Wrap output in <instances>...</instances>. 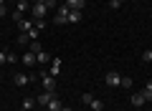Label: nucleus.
<instances>
[{
  "label": "nucleus",
  "mask_w": 152,
  "mask_h": 111,
  "mask_svg": "<svg viewBox=\"0 0 152 111\" xmlns=\"http://www.w3.org/2000/svg\"><path fill=\"white\" fill-rule=\"evenodd\" d=\"M91 99H94V94H81V101H84V104H91Z\"/></svg>",
  "instance_id": "nucleus-23"
},
{
  "label": "nucleus",
  "mask_w": 152,
  "mask_h": 111,
  "mask_svg": "<svg viewBox=\"0 0 152 111\" xmlns=\"http://www.w3.org/2000/svg\"><path fill=\"white\" fill-rule=\"evenodd\" d=\"M122 3H124V0H109V5H112V8H119Z\"/></svg>",
  "instance_id": "nucleus-25"
},
{
  "label": "nucleus",
  "mask_w": 152,
  "mask_h": 111,
  "mask_svg": "<svg viewBox=\"0 0 152 111\" xmlns=\"http://www.w3.org/2000/svg\"><path fill=\"white\" fill-rule=\"evenodd\" d=\"M41 51H43V48H41V43H38V41H31V53H36V56H38Z\"/></svg>",
  "instance_id": "nucleus-20"
},
{
  "label": "nucleus",
  "mask_w": 152,
  "mask_h": 111,
  "mask_svg": "<svg viewBox=\"0 0 152 111\" xmlns=\"http://www.w3.org/2000/svg\"><path fill=\"white\" fill-rule=\"evenodd\" d=\"M64 5H66V8H71V10H84V5H86V0H66Z\"/></svg>",
  "instance_id": "nucleus-8"
},
{
  "label": "nucleus",
  "mask_w": 152,
  "mask_h": 111,
  "mask_svg": "<svg viewBox=\"0 0 152 111\" xmlns=\"http://www.w3.org/2000/svg\"><path fill=\"white\" fill-rule=\"evenodd\" d=\"M36 3H46V5H48V3H51V0H36Z\"/></svg>",
  "instance_id": "nucleus-27"
},
{
  "label": "nucleus",
  "mask_w": 152,
  "mask_h": 111,
  "mask_svg": "<svg viewBox=\"0 0 152 111\" xmlns=\"http://www.w3.org/2000/svg\"><path fill=\"white\" fill-rule=\"evenodd\" d=\"M36 58H38V63H48V61H51V56H48L46 51H41V53L36 56Z\"/></svg>",
  "instance_id": "nucleus-17"
},
{
  "label": "nucleus",
  "mask_w": 152,
  "mask_h": 111,
  "mask_svg": "<svg viewBox=\"0 0 152 111\" xmlns=\"http://www.w3.org/2000/svg\"><path fill=\"white\" fill-rule=\"evenodd\" d=\"M0 5H5V3H3V0H0Z\"/></svg>",
  "instance_id": "nucleus-29"
},
{
  "label": "nucleus",
  "mask_w": 152,
  "mask_h": 111,
  "mask_svg": "<svg viewBox=\"0 0 152 111\" xmlns=\"http://www.w3.org/2000/svg\"><path fill=\"white\" fill-rule=\"evenodd\" d=\"M89 109H91V111H102V109H104V101H102V99H91Z\"/></svg>",
  "instance_id": "nucleus-15"
},
{
  "label": "nucleus",
  "mask_w": 152,
  "mask_h": 111,
  "mask_svg": "<svg viewBox=\"0 0 152 111\" xmlns=\"http://www.w3.org/2000/svg\"><path fill=\"white\" fill-rule=\"evenodd\" d=\"M53 96H56V94H51V91H43V94H38V96H36V101H38V104H41V106L46 109V106H48V101L53 99Z\"/></svg>",
  "instance_id": "nucleus-6"
},
{
  "label": "nucleus",
  "mask_w": 152,
  "mask_h": 111,
  "mask_svg": "<svg viewBox=\"0 0 152 111\" xmlns=\"http://www.w3.org/2000/svg\"><path fill=\"white\" fill-rule=\"evenodd\" d=\"M69 13H71V8H66V5H58V8H56V15H53L56 25H64V23H69Z\"/></svg>",
  "instance_id": "nucleus-1"
},
{
  "label": "nucleus",
  "mask_w": 152,
  "mask_h": 111,
  "mask_svg": "<svg viewBox=\"0 0 152 111\" xmlns=\"http://www.w3.org/2000/svg\"><path fill=\"white\" fill-rule=\"evenodd\" d=\"M132 106H137V109H140V106H145L147 104V99H145V94H142V91H137V94H132Z\"/></svg>",
  "instance_id": "nucleus-7"
},
{
  "label": "nucleus",
  "mask_w": 152,
  "mask_h": 111,
  "mask_svg": "<svg viewBox=\"0 0 152 111\" xmlns=\"http://www.w3.org/2000/svg\"><path fill=\"white\" fill-rule=\"evenodd\" d=\"M43 111H46V109H43Z\"/></svg>",
  "instance_id": "nucleus-33"
},
{
  "label": "nucleus",
  "mask_w": 152,
  "mask_h": 111,
  "mask_svg": "<svg viewBox=\"0 0 152 111\" xmlns=\"http://www.w3.org/2000/svg\"><path fill=\"white\" fill-rule=\"evenodd\" d=\"M26 43H31V38H28V33H20L18 36V46H26Z\"/></svg>",
  "instance_id": "nucleus-21"
},
{
  "label": "nucleus",
  "mask_w": 152,
  "mask_h": 111,
  "mask_svg": "<svg viewBox=\"0 0 152 111\" xmlns=\"http://www.w3.org/2000/svg\"><path fill=\"white\" fill-rule=\"evenodd\" d=\"M15 3H18V0H15Z\"/></svg>",
  "instance_id": "nucleus-32"
},
{
  "label": "nucleus",
  "mask_w": 152,
  "mask_h": 111,
  "mask_svg": "<svg viewBox=\"0 0 152 111\" xmlns=\"http://www.w3.org/2000/svg\"><path fill=\"white\" fill-rule=\"evenodd\" d=\"M3 63H8V53L5 51H0V66H3Z\"/></svg>",
  "instance_id": "nucleus-24"
},
{
  "label": "nucleus",
  "mask_w": 152,
  "mask_h": 111,
  "mask_svg": "<svg viewBox=\"0 0 152 111\" xmlns=\"http://www.w3.org/2000/svg\"><path fill=\"white\" fill-rule=\"evenodd\" d=\"M64 109V104L58 101V96H53V99L48 101V106H46V111H61Z\"/></svg>",
  "instance_id": "nucleus-9"
},
{
  "label": "nucleus",
  "mask_w": 152,
  "mask_h": 111,
  "mask_svg": "<svg viewBox=\"0 0 152 111\" xmlns=\"http://www.w3.org/2000/svg\"><path fill=\"white\" fill-rule=\"evenodd\" d=\"M41 83H43V91H51V94H56V78L51 73H41Z\"/></svg>",
  "instance_id": "nucleus-2"
},
{
  "label": "nucleus",
  "mask_w": 152,
  "mask_h": 111,
  "mask_svg": "<svg viewBox=\"0 0 152 111\" xmlns=\"http://www.w3.org/2000/svg\"><path fill=\"white\" fill-rule=\"evenodd\" d=\"M58 71H61V61L56 58V61H51V68H48V73H51V76H58Z\"/></svg>",
  "instance_id": "nucleus-14"
},
{
  "label": "nucleus",
  "mask_w": 152,
  "mask_h": 111,
  "mask_svg": "<svg viewBox=\"0 0 152 111\" xmlns=\"http://www.w3.org/2000/svg\"><path fill=\"white\" fill-rule=\"evenodd\" d=\"M26 10H28V0H18V5H15V13H13V18H15V20H20Z\"/></svg>",
  "instance_id": "nucleus-5"
},
{
  "label": "nucleus",
  "mask_w": 152,
  "mask_h": 111,
  "mask_svg": "<svg viewBox=\"0 0 152 111\" xmlns=\"http://www.w3.org/2000/svg\"><path fill=\"white\" fill-rule=\"evenodd\" d=\"M81 18H84L81 10H71L69 13V23H81Z\"/></svg>",
  "instance_id": "nucleus-13"
},
{
  "label": "nucleus",
  "mask_w": 152,
  "mask_h": 111,
  "mask_svg": "<svg viewBox=\"0 0 152 111\" xmlns=\"http://www.w3.org/2000/svg\"><path fill=\"white\" fill-rule=\"evenodd\" d=\"M0 36H3V30H0Z\"/></svg>",
  "instance_id": "nucleus-30"
},
{
  "label": "nucleus",
  "mask_w": 152,
  "mask_h": 111,
  "mask_svg": "<svg viewBox=\"0 0 152 111\" xmlns=\"http://www.w3.org/2000/svg\"><path fill=\"white\" fill-rule=\"evenodd\" d=\"M142 61H145V63H152V48L142 51Z\"/></svg>",
  "instance_id": "nucleus-18"
},
{
  "label": "nucleus",
  "mask_w": 152,
  "mask_h": 111,
  "mask_svg": "<svg viewBox=\"0 0 152 111\" xmlns=\"http://www.w3.org/2000/svg\"><path fill=\"white\" fill-rule=\"evenodd\" d=\"M104 83H107V86H109V89H117V86H119V83H122V76H119V73H117V71H109V73H107V76H104Z\"/></svg>",
  "instance_id": "nucleus-3"
},
{
  "label": "nucleus",
  "mask_w": 152,
  "mask_h": 111,
  "mask_svg": "<svg viewBox=\"0 0 152 111\" xmlns=\"http://www.w3.org/2000/svg\"><path fill=\"white\" fill-rule=\"evenodd\" d=\"M122 89H132V78H129V76H122Z\"/></svg>",
  "instance_id": "nucleus-22"
},
{
  "label": "nucleus",
  "mask_w": 152,
  "mask_h": 111,
  "mask_svg": "<svg viewBox=\"0 0 152 111\" xmlns=\"http://www.w3.org/2000/svg\"><path fill=\"white\" fill-rule=\"evenodd\" d=\"M20 111H26V109H20Z\"/></svg>",
  "instance_id": "nucleus-31"
},
{
  "label": "nucleus",
  "mask_w": 152,
  "mask_h": 111,
  "mask_svg": "<svg viewBox=\"0 0 152 111\" xmlns=\"http://www.w3.org/2000/svg\"><path fill=\"white\" fill-rule=\"evenodd\" d=\"M13 81H15V86H28V83H31V76H26V73H15V76H13Z\"/></svg>",
  "instance_id": "nucleus-11"
},
{
  "label": "nucleus",
  "mask_w": 152,
  "mask_h": 111,
  "mask_svg": "<svg viewBox=\"0 0 152 111\" xmlns=\"http://www.w3.org/2000/svg\"><path fill=\"white\" fill-rule=\"evenodd\" d=\"M31 10H33V18H46L51 8L46 5V3H33V8H31Z\"/></svg>",
  "instance_id": "nucleus-4"
},
{
  "label": "nucleus",
  "mask_w": 152,
  "mask_h": 111,
  "mask_svg": "<svg viewBox=\"0 0 152 111\" xmlns=\"http://www.w3.org/2000/svg\"><path fill=\"white\" fill-rule=\"evenodd\" d=\"M142 94H145V99H147V101H152V81H147V86L142 89Z\"/></svg>",
  "instance_id": "nucleus-16"
},
{
  "label": "nucleus",
  "mask_w": 152,
  "mask_h": 111,
  "mask_svg": "<svg viewBox=\"0 0 152 111\" xmlns=\"http://www.w3.org/2000/svg\"><path fill=\"white\" fill-rule=\"evenodd\" d=\"M36 53H31V51H28V53H23V63H26V66H36Z\"/></svg>",
  "instance_id": "nucleus-12"
},
{
  "label": "nucleus",
  "mask_w": 152,
  "mask_h": 111,
  "mask_svg": "<svg viewBox=\"0 0 152 111\" xmlns=\"http://www.w3.org/2000/svg\"><path fill=\"white\" fill-rule=\"evenodd\" d=\"M61 111H71V109H66V106H64V109H61Z\"/></svg>",
  "instance_id": "nucleus-28"
},
{
  "label": "nucleus",
  "mask_w": 152,
  "mask_h": 111,
  "mask_svg": "<svg viewBox=\"0 0 152 111\" xmlns=\"http://www.w3.org/2000/svg\"><path fill=\"white\" fill-rule=\"evenodd\" d=\"M3 15H8V8L5 5H0V18H3Z\"/></svg>",
  "instance_id": "nucleus-26"
},
{
  "label": "nucleus",
  "mask_w": 152,
  "mask_h": 111,
  "mask_svg": "<svg viewBox=\"0 0 152 111\" xmlns=\"http://www.w3.org/2000/svg\"><path fill=\"white\" fill-rule=\"evenodd\" d=\"M18 28H20V33H28L33 28V20L31 18H20V20H18Z\"/></svg>",
  "instance_id": "nucleus-10"
},
{
  "label": "nucleus",
  "mask_w": 152,
  "mask_h": 111,
  "mask_svg": "<svg viewBox=\"0 0 152 111\" xmlns=\"http://www.w3.org/2000/svg\"><path fill=\"white\" fill-rule=\"evenodd\" d=\"M33 106H36V99H23V109L26 111H31Z\"/></svg>",
  "instance_id": "nucleus-19"
}]
</instances>
